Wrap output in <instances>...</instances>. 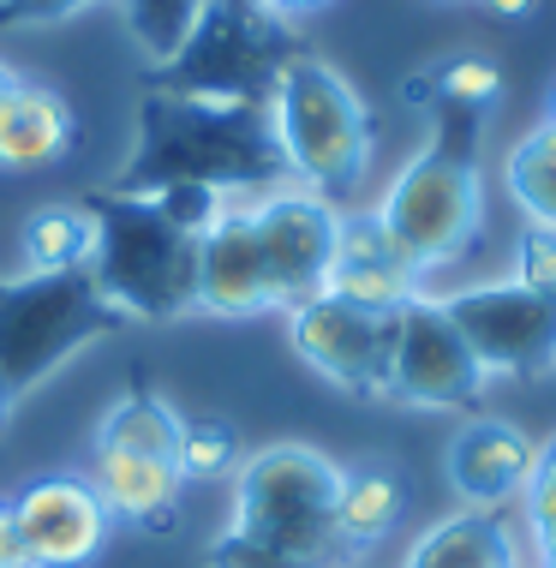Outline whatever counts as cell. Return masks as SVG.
Masks as SVG:
<instances>
[{
	"mask_svg": "<svg viewBox=\"0 0 556 568\" xmlns=\"http://www.w3.org/2000/svg\"><path fill=\"white\" fill-rule=\"evenodd\" d=\"M503 186L527 227H550L556 234V126L538 120L527 138H515L503 156Z\"/></svg>",
	"mask_w": 556,
	"mask_h": 568,
	"instance_id": "obj_20",
	"label": "cell"
},
{
	"mask_svg": "<svg viewBox=\"0 0 556 568\" xmlns=\"http://www.w3.org/2000/svg\"><path fill=\"white\" fill-rule=\"evenodd\" d=\"M264 12H275V19H305V12H317V7H330V0H257Z\"/></svg>",
	"mask_w": 556,
	"mask_h": 568,
	"instance_id": "obj_30",
	"label": "cell"
},
{
	"mask_svg": "<svg viewBox=\"0 0 556 568\" xmlns=\"http://www.w3.org/2000/svg\"><path fill=\"white\" fill-rule=\"evenodd\" d=\"M90 257H97V216H90V204H49L19 234L24 275H84Z\"/></svg>",
	"mask_w": 556,
	"mask_h": 568,
	"instance_id": "obj_18",
	"label": "cell"
},
{
	"mask_svg": "<svg viewBox=\"0 0 556 568\" xmlns=\"http://www.w3.org/2000/svg\"><path fill=\"white\" fill-rule=\"evenodd\" d=\"M467 335L455 329V317L443 312V300H407L390 317V383H383V402L419 407V413H461L478 402L485 389Z\"/></svg>",
	"mask_w": 556,
	"mask_h": 568,
	"instance_id": "obj_6",
	"label": "cell"
},
{
	"mask_svg": "<svg viewBox=\"0 0 556 568\" xmlns=\"http://www.w3.org/2000/svg\"><path fill=\"white\" fill-rule=\"evenodd\" d=\"M407 515V479L383 460L371 467H342L335 485V539L342 550H377Z\"/></svg>",
	"mask_w": 556,
	"mask_h": 568,
	"instance_id": "obj_17",
	"label": "cell"
},
{
	"mask_svg": "<svg viewBox=\"0 0 556 568\" xmlns=\"http://www.w3.org/2000/svg\"><path fill=\"white\" fill-rule=\"evenodd\" d=\"M443 312L455 317V329L467 335L473 359L485 377H520L545 372L556 359V300L533 294L527 282H478L443 300Z\"/></svg>",
	"mask_w": 556,
	"mask_h": 568,
	"instance_id": "obj_7",
	"label": "cell"
},
{
	"mask_svg": "<svg viewBox=\"0 0 556 568\" xmlns=\"http://www.w3.org/2000/svg\"><path fill=\"white\" fill-rule=\"evenodd\" d=\"M395 252L419 275H437L467 257V245L485 227V186H478V162L443 156V150H419L401 174L390 180L383 204L371 210Z\"/></svg>",
	"mask_w": 556,
	"mask_h": 568,
	"instance_id": "obj_4",
	"label": "cell"
},
{
	"mask_svg": "<svg viewBox=\"0 0 556 568\" xmlns=\"http://www.w3.org/2000/svg\"><path fill=\"white\" fill-rule=\"evenodd\" d=\"M538 443L520 432L515 419H467L449 437V485L461 509H508L533 479Z\"/></svg>",
	"mask_w": 556,
	"mask_h": 568,
	"instance_id": "obj_12",
	"label": "cell"
},
{
	"mask_svg": "<svg viewBox=\"0 0 556 568\" xmlns=\"http://www.w3.org/2000/svg\"><path fill=\"white\" fill-rule=\"evenodd\" d=\"M443 7H461V0H443Z\"/></svg>",
	"mask_w": 556,
	"mask_h": 568,
	"instance_id": "obj_36",
	"label": "cell"
},
{
	"mask_svg": "<svg viewBox=\"0 0 556 568\" xmlns=\"http://www.w3.org/2000/svg\"><path fill=\"white\" fill-rule=\"evenodd\" d=\"M437 97L485 114L491 102L503 97V72H497V60H485V54H455L449 67H437Z\"/></svg>",
	"mask_w": 556,
	"mask_h": 568,
	"instance_id": "obj_23",
	"label": "cell"
},
{
	"mask_svg": "<svg viewBox=\"0 0 556 568\" xmlns=\"http://www.w3.org/2000/svg\"><path fill=\"white\" fill-rule=\"evenodd\" d=\"M527 503V532L533 539H556V437L538 443V460H533V479L520 490Z\"/></svg>",
	"mask_w": 556,
	"mask_h": 568,
	"instance_id": "obj_24",
	"label": "cell"
},
{
	"mask_svg": "<svg viewBox=\"0 0 556 568\" xmlns=\"http://www.w3.org/2000/svg\"><path fill=\"white\" fill-rule=\"evenodd\" d=\"M192 312L204 317H257L270 312V275L257 245L252 204H222L198 234V275H192Z\"/></svg>",
	"mask_w": 556,
	"mask_h": 568,
	"instance_id": "obj_11",
	"label": "cell"
},
{
	"mask_svg": "<svg viewBox=\"0 0 556 568\" xmlns=\"http://www.w3.org/2000/svg\"><path fill=\"white\" fill-rule=\"evenodd\" d=\"M0 568H30L24 545H19V520H12V503H0Z\"/></svg>",
	"mask_w": 556,
	"mask_h": 568,
	"instance_id": "obj_28",
	"label": "cell"
},
{
	"mask_svg": "<svg viewBox=\"0 0 556 568\" xmlns=\"http://www.w3.org/2000/svg\"><path fill=\"white\" fill-rule=\"evenodd\" d=\"M90 490L102 497V509H108L114 527H138V532H156V539H168V532L180 527V490H185V479L174 473V460L97 449Z\"/></svg>",
	"mask_w": 556,
	"mask_h": 568,
	"instance_id": "obj_14",
	"label": "cell"
},
{
	"mask_svg": "<svg viewBox=\"0 0 556 568\" xmlns=\"http://www.w3.org/2000/svg\"><path fill=\"white\" fill-rule=\"evenodd\" d=\"M550 372H556V359H550Z\"/></svg>",
	"mask_w": 556,
	"mask_h": 568,
	"instance_id": "obj_37",
	"label": "cell"
},
{
	"mask_svg": "<svg viewBox=\"0 0 556 568\" xmlns=\"http://www.w3.org/2000/svg\"><path fill=\"white\" fill-rule=\"evenodd\" d=\"M79 138L72 102L37 79H12L0 90V168L7 174H37V168L60 162Z\"/></svg>",
	"mask_w": 556,
	"mask_h": 568,
	"instance_id": "obj_15",
	"label": "cell"
},
{
	"mask_svg": "<svg viewBox=\"0 0 556 568\" xmlns=\"http://www.w3.org/2000/svg\"><path fill=\"white\" fill-rule=\"evenodd\" d=\"M180 413L150 389H127L114 407L102 413L97 425V449H114V455H150V460H174L180 449Z\"/></svg>",
	"mask_w": 556,
	"mask_h": 568,
	"instance_id": "obj_19",
	"label": "cell"
},
{
	"mask_svg": "<svg viewBox=\"0 0 556 568\" xmlns=\"http://www.w3.org/2000/svg\"><path fill=\"white\" fill-rule=\"evenodd\" d=\"M401 568H520L515 532L491 509H455L449 520H431L401 557Z\"/></svg>",
	"mask_w": 556,
	"mask_h": 568,
	"instance_id": "obj_16",
	"label": "cell"
},
{
	"mask_svg": "<svg viewBox=\"0 0 556 568\" xmlns=\"http://www.w3.org/2000/svg\"><path fill=\"white\" fill-rule=\"evenodd\" d=\"M401 102H407V109H437V72H413V79L401 84Z\"/></svg>",
	"mask_w": 556,
	"mask_h": 568,
	"instance_id": "obj_29",
	"label": "cell"
},
{
	"mask_svg": "<svg viewBox=\"0 0 556 568\" xmlns=\"http://www.w3.org/2000/svg\"><path fill=\"white\" fill-rule=\"evenodd\" d=\"M210 0H127V24L138 37L150 67H174L192 42V30L204 24Z\"/></svg>",
	"mask_w": 556,
	"mask_h": 568,
	"instance_id": "obj_21",
	"label": "cell"
},
{
	"mask_svg": "<svg viewBox=\"0 0 556 568\" xmlns=\"http://www.w3.org/2000/svg\"><path fill=\"white\" fill-rule=\"evenodd\" d=\"M114 324L90 275H19L0 287V383L12 395L67 365Z\"/></svg>",
	"mask_w": 556,
	"mask_h": 568,
	"instance_id": "obj_5",
	"label": "cell"
},
{
	"mask_svg": "<svg viewBox=\"0 0 556 568\" xmlns=\"http://www.w3.org/2000/svg\"><path fill=\"white\" fill-rule=\"evenodd\" d=\"M485 12H497V19H527V12L538 7V0H478Z\"/></svg>",
	"mask_w": 556,
	"mask_h": 568,
	"instance_id": "obj_31",
	"label": "cell"
},
{
	"mask_svg": "<svg viewBox=\"0 0 556 568\" xmlns=\"http://www.w3.org/2000/svg\"><path fill=\"white\" fill-rule=\"evenodd\" d=\"M282 317H287V347L323 383H335L342 395H360V402H383V383H390V317L360 312V305L335 300L330 287L300 300Z\"/></svg>",
	"mask_w": 556,
	"mask_h": 568,
	"instance_id": "obj_9",
	"label": "cell"
},
{
	"mask_svg": "<svg viewBox=\"0 0 556 568\" xmlns=\"http://www.w3.org/2000/svg\"><path fill=\"white\" fill-rule=\"evenodd\" d=\"M330 294L360 305V312L395 317L407 300L425 294V275L395 252L377 216H342L335 227V264H330Z\"/></svg>",
	"mask_w": 556,
	"mask_h": 568,
	"instance_id": "obj_13",
	"label": "cell"
},
{
	"mask_svg": "<svg viewBox=\"0 0 556 568\" xmlns=\"http://www.w3.org/2000/svg\"><path fill=\"white\" fill-rule=\"evenodd\" d=\"M257 245H264V275H270V312H293L330 287L335 264V227L342 210L312 186H270L252 204Z\"/></svg>",
	"mask_w": 556,
	"mask_h": 568,
	"instance_id": "obj_8",
	"label": "cell"
},
{
	"mask_svg": "<svg viewBox=\"0 0 556 568\" xmlns=\"http://www.w3.org/2000/svg\"><path fill=\"white\" fill-rule=\"evenodd\" d=\"M7 413H12V389L0 383V425H7Z\"/></svg>",
	"mask_w": 556,
	"mask_h": 568,
	"instance_id": "obj_33",
	"label": "cell"
},
{
	"mask_svg": "<svg viewBox=\"0 0 556 568\" xmlns=\"http://www.w3.org/2000/svg\"><path fill=\"white\" fill-rule=\"evenodd\" d=\"M335 485H342V467L323 449H312V443H270V449L245 455L234 473V527L275 545L300 568H330L342 557Z\"/></svg>",
	"mask_w": 556,
	"mask_h": 568,
	"instance_id": "obj_3",
	"label": "cell"
},
{
	"mask_svg": "<svg viewBox=\"0 0 556 568\" xmlns=\"http://www.w3.org/2000/svg\"><path fill=\"white\" fill-rule=\"evenodd\" d=\"M97 216V257H90V287H97L108 317H168L192 312V275H198V234L180 227L156 197L114 192L90 204Z\"/></svg>",
	"mask_w": 556,
	"mask_h": 568,
	"instance_id": "obj_2",
	"label": "cell"
},
{
	"mask_svg": "<svg viewBox=\"0 0 556 568\" xmlns=\"http://www.w3.org/2000/svg\"><path fill=\"white\" fill-rule=\"evenodd\" d=\"M7 84H12V72H7V67H0V90H7Z\"/></svg>",
	"mask_w": 556,
	"mask_h": 568,
	"instance_id": "obj_35",
	"label": "cell"
},
{
	"mask_svg": "<svg viewBox=\"0 0 556 568\" xmlns=\"http://www.w3.org/2000/svg\"><path fill=\"white\" fill-rule=\"evenodd\" d=\"M84 7H97V0H0V30H42Z\"/></svg>",
	"mask_w": 556,
	"mask_h": 568,
	"instance_id": "obj_27",
	"label": "cell"
},
{
	"mask_svg": "<svg viewBox=\"0 0 556 568\" xmlns=\"http://www.w3.org/2000/svg\"><path fill=\"white\" fill-rule=\"evenodd\" d=\"M270 144L293 186L335 197L360 192L371 174V114L342 72L317 54H287L270 79Z\"/></svg>",
	"mask_w": 556,
	"mask_h": 568,
	"instance_id": "obj_1",
	"label": "cell"
},
{
	"mask_svg": "<svg viewBox=\"0 0 556 568\" xmlns=\"http://www.w3.org/2000/svg\"><path fill=\"white\" fill-rule=\"evenodd\" d=\"M240 467V437L222 419H185L180 425V449H174V473L185 485L192 479H222Z\"/></svg>",
	"mask_w": 556,
	"mask_h": 568,
	"instance_id": "obj_22",
	"label": "cell"
},
{
	"mask_svg": "<svg viewBox=\"0 0 556 568\" xmlns=\"http://www.w3.org/2000/svg\"><path fill=\"white\" fill-rule=\"evenodd\" d=\"M210 568H300V562H287L282 550L264 545V539H252V532L228 527L222 539L210 545Z\"/></svg>",
	"mask_w": 556,
	"mask_h": 568,
	"instance_id": "obj_26",
	"label": "cell"
},
{
	"mask_svg": "<svg viewBox=\"0 0 556 568\" xmlns=\"http://www.w3.org/2000/svg\"><path fill=\"white\" fill-rule=\"evenodd\" d=\"M12 520H19V545H24L30 568H84L102 557L108 532H114V520H108L90 479H72V473L30 479L12 497Z\"/></svg>",
	"mask_w": 556,
	"mask_h": 568,
	"instance_id": "obj_10",
	"label": "cell"
},
{
	"mask_svg": "<svg viewBox=\"0 0 556 568\" xmlns=\"http://www.w3.org/2000/svg\"><path fill=\"white\" fill-rule=\"evenodd\" d=\"M545 120H550V126H556V84H550V109H545Z\"/></svg>",
	"mask_w": 556,
	"mask_h": 568,
	"instance_id": "obj_34",
	"label": "cell"
},
{
	"mask_svg": "<svg viewBox=\"0 0 556 568\" xmlns=\"http://www.w3.org/2000/svg\"><path fill=\"white\" fill-rule=\"evenodd\" d=\"M533 568H556V539H533Z\"/></svg>",
	"mask_w": 556,
	"mask_h": 568,
	"instance_id": "obj_32",
	"label": "cell"
},
{
	"mask_svg": "<svg viewBox=\"0 0 556 568\" xmlns=\"http://www.w3.org/2000/svg\"><path fill=\"white\" fill-rule=\"evenodd\" d=\"M515 282H527L533 294L556 300V234L550 227H527L515 245Z\"/></svg>",
	"mask_w": 556,
	"mask_h": 568,
	"instance_id": "obj_25",
	"label": "cell"
}]
</instances>
